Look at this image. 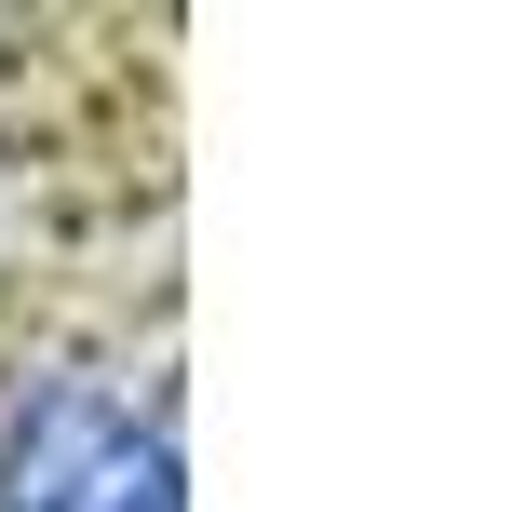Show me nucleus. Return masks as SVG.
I'll return each mask as SVG.
<instances>
[{
	"mask_svg": "<svg viewBox=\"0 0 512 512\" xmlns=\"http://www.w3.org/2000/svg\"><path fill=\"white\" fill-rule=\"evenodd\" d=\"M0 512H176V378L108 324H27L0 364Z\"/></svg>",
	"mask_w": 512,
	"mask_h": 512,
	"instance_id": "nucleus-1",
	"label": "nucleus"
}]
</instances>
